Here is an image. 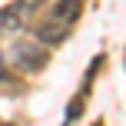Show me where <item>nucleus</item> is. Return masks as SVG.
<instances>
[{"mask_svg": "<svg viewBox=\"0 0 126 126\" xmlns=\"http://www.w3.org/2000/svg\"><path fill=\"white\" fill-rule=\"evenodd\" d=\"M80 17H83V0H60L50 10V17L37 27V40L47 47H60L80 23Z\"/></svg>", "mask_w": 126, "mask_h": 126, "instance_id": "f257e3e1", "label": "nucleus"}, {"mask_svg": "<svg viewBox=\"0 0 126 126\" xmlns=\"http://www.w3.org/2000/svg\"><path fill=\"white\" fill-rule=\"evenodd\" d=\"M10 63L20 73H40L50 63V47L40 40H17L10 47Z\"/></svg>", "mask_w": 126, "mask_h": 126, "instance_id": "f03ea898", "label": "nucleus"}, {"mask_svg": "<svg viewBox=\"0 0 126 126\" xmlns=\"http://www.w3.org/2000/svg\"><path fill=\"white\" fill-rule=\"evenodd\" d=\"M40 7H43V0H13L10 7L0 10V33L30 27V20L40 13Z\"/></svg>", "mask_w": 126, "mask_h": 126, "instance_id": "7ed1b4c3", "label": "nucleus"}, {"mask_svg": "<svg viewBox=\"0 0 126 126\" xmlns=\"http://www.w3.org/2000/svg\"><path fill=\"white\" fill-rule=\"evenodd\" d=\"M0 126H3V123H0Z\"/></svg>", "mask_w": 126, "mask_h": 126, "instance_id": "20e7f679", "label": "nucleus"}]
</instances>
